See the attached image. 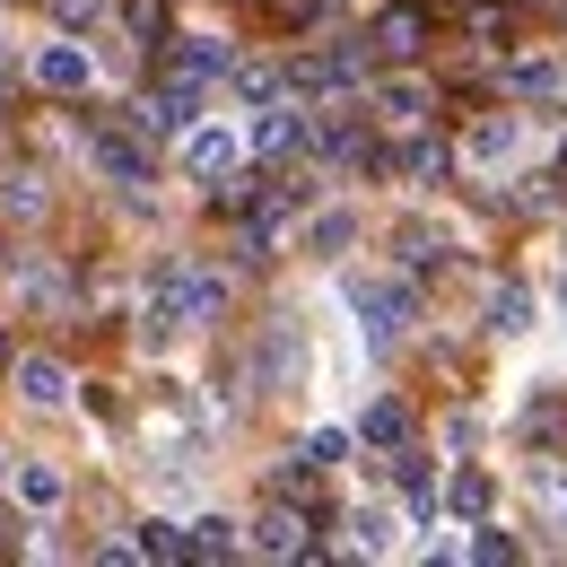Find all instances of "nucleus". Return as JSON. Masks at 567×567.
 <instances>
[{
	"instance_id": "obj_1",
	"label": "nucleus",
	"mask_w": 567,
	"mask_h": 567,
	"mask_svg": "<svg viewBox=\"0 0 567 567\" xmlns=\"http://www.w3.org/2000/svg\"><path fill=\"white\" fill-rule=\"evenodd\" d=\"M341 306L358 315V332L384 350V341H402L411 323H420V297H411V280H375V271H350L341 280Z\"/></svg>"
},
{
	"instance_id": "obj_2",
	"label": "nucleus",
	"mask_w": 567,
	"mask_h": 567,
	"mask_svg": "<svg viewBox=\"0 0 567 567\" xmlns=\"http://www.w3.org/2000/svg\"><path fill=\"white\" fill-rule=\"evenodd\" d=\"M236 157H245V132H227V123H193L184 132V175H202V184L236 175Z\"/></svg>"
},
{
	"instance_id": "obj_3",
	"label": "nucleus",
	"mask_w": 567,
	"mask_h": 567,
	"mask_svg": "<svg viewBox=\"0 0 567 567\" xmlns=\"http://www.w3.org/2000/svg\"><path fill=\"white\" fill-rule=\"evenodd\" d=\"M35 87H53V96H87L96 87V62H87V44H35Z\"/></svg>"
},
{
	"instance_id": "obj_4",
	"label": "nucleus",
	"mask_w": 567,
	"mask_h": 567,
	"mask_svg": "<svg viewBox=\"0 0 567 567\" xmlns=\"http://www.w3.org/2000/svg\"><path fill=\"white\" fill-rule=\"evenodd\" d=\"M350 550H358V559H393V550H402V506L358 497V506H350Z\"/></svg>"
},
{
	"instance_id": "obj_5",
	"label": "nucleus",
	"mask_w": 567,
	"mask_h": 567,
	"mask_svg": "<svg viewBox=\"0 0 567 567\" xmlns=\"http://www.w3.org/2000/svg\"><path fill=\"white\" fill-rule=\"evenodd\" d=\"M245 148H254V157H288V148H306V114H297V105H280V96H271V105H254Z\"/></svg>"
},
{
	"instance_id": "obj_6",
	"label": "nucleus",
	"mask_w": 567,
	"mask_h": 567,
	"mask_svg": "<svg viewBox=\"0 0 567 567\" xmlns=\"http://www.w3.org/2000/svg\"><path fill=\"white\" fill-rule=\"evenodd\" d=\"M463 157L481 166V175H497V166H515L524 157V114H489L472 141H463Z\"/></svg>"
},
{
	"instance_id": "obj_7",
	"label": "nucleus",
	"mask_w": 567,
	"mask_h": 567,
	"mask_svg": "<svg viewBox=\"0 0 567 567\" xmlns=\"http://www.w3.org/2000/svg\"><path fill=\"white\" fill-rule=\"evenodd\" d=\"M9 375H18V402H27V411H62V402H71V375H62L53 358H9Z\"/></svg>"
},
{
	"instance_id": "obj_8",
	"label": "nucleus",
	"mask_w": 567,
	"mask_h": 567,
	"mask_svg": "<svg viewBox=\"0 0 567 567\" xmlns=\"http://www.w3.org/2000/svg\"><path fill=\"white\" fill-rule=\"evenodd\" d=\"M87 157H96V175H114V184H148V148L132 141V132H96Z\"/></svg>"
},
{
	"instance_id": "obj_9",
	"label": "nucleus",
	"mask_w": 567,
	"mask_h": 567,
	"mask_svg": "<svg viewBox=\"0 0 567 567\" xmlns=\"http://www.w3.org/2000/svg\"><path fill=\"white\" fill-rule=\"evenodd\" d=\"M175 71L210 87V79H236V53H227V35H184L175 44Z\"/></svg>"
},
{
	"instance_id": "obj_10",
	"label": "nucleus",
	"mask_w": 567,
	"mask_h": 567,
	"mask_svg": "<svg viewBox=\"0 0 567 567\" xmlns=\"http://www.w3.org/2000/svg\"><path fill=\"white\" fill-rule=\"evenodd\" d=\"M262 559H306V524L288 515V506H271V515H254V533H245Z\"/></svg>"
},
{
	"instance_id": "obj_11",
	"label": "nucleus",
	"mask_w": 567,
	"mask_h": 567,
	"mask_svg": "<svg viewBox=\"0 0 567 567\" xmlns=\"http://www.w3.org/2000/svg\"><path fill=\"white\" fill-rule=\"evenodd\" d=\"M489 497H497V481L481 472V463H463V472L445 481V515H454V524H481V515H489Z\"/></svg>"
},
{
	"instance_id": "obj_12",
	"label": "nucleus",
	"mask_w": 567,
	"mask_h": 567,
	"mask_svg": "<svg viewBox=\"0 0 567 567\" xmlns=\"http://www.w3.org/2000/svg\"><path fill=\"white\" fill-rule=\"evenodd\" d=\"M506 79H515V96H533V105H559L567 96V62H550V53H524Z\"/></svg>"
},
{
	"instance_id": "obj_13",
	"label": "nucleus",
	"mask_w": 567,
	"mask_h": 567,
	"mask_svg": "<svg viewBox=\"0 0 567 567\" xmlns=\"http://www.w3.org/2000/svg\"><path fill=\"white\" fill-rule=\"evenodd\" d=\"M375 114L411 132V123H427V87H420V79H384V87H375Z\"/></svg>"
},
{
	"instance_id": "obj_14",
	"label": "nucleus",
	"mask_w": 567,
	"mask_h": 567,
	"mask_svg": "<svg viewBox=\"0 0 567 567\" xmlns=\"http://www.w3.org/2000/svg\"><path fill=\"white\" fill-rule=\"evenodd\" d=\"M533 315H542V306H533V288H489V332L515 341V332H533Z\"/></svg>"
},
{
	"instance_id": "obj_15",
	"label": "nucleus",
	"mask_w": 567,
	"mask_h": 567,
	"mask_svg": "<svg viewBox=\"0 0 567 567\" xmlns=\"http://www.w3.org/2000/svg\"><path fill=\"white\" fill-rule=\"evenodd\" d=\"M358 436H367V445H402V436H411V411H402V402H367V411H358Z\"/></svg>"
},
{
	"instance_id": "obj_16",
	"label": "nucleus",
	"mask_w": 567,
	"mask_h": 567,
	"mask_svg": "<svg viewBox=\"0 0 567 567\" xmlns=\"http://www.w3.org/2000/svg\"><path fill=\"white\" fill-rule=\"evenodd\" d=\"M141 559H193V524H141Z\"/></svg>"
},
{
	"instance_id": "obj_17",
	"label": "nucleus",
	"mask_w": 567,
	"mask_h": 567,
	"mask_svg": "<svg viewBox=\"0 0 567 567\" xmlns=\"http://www.w3.org/2000/svg\"><path fill=\"white\" fill-rule=\"evenodd\" d=\"M18 497L27 506H62V472L53 463H18Z\"/></svg>"
},
{
	"instance_id": "obj_18",
	"label": "nucleus",
	"mask_w": 567,
	"mask_h": 567,
	"mask_svg": "<svg viewBox=\"0 0 567 567\" xmlns=\"http://www.w3.org/2000/svg\"><path fill=\"white\" fill-rule=\"evenodd\" d=\"M350 236H358V218H350V210H323L315 227H306V245H315V254H341Z\"/></svg>"
},
{
	"instance_id": "obj_19",
	"label": "nucleus",
	"mask_w": 567,
	"mask_h": 567,
	"mask_svg": "<svg viewBox=\"0 0 567 567\" xmlns=\"http://www.w3.org/2000/svg\"><path fill=\"white\" fill-rule=\"evenodd\" d=\"M227 550H236V524H227V515H202V524H193V559H227Z\"/></svg>"
},
{
	"instance_id": "obj_20",
	"label": "nucleus",
	"mask_w": 567,
	"mask_h": 567,
	"mask_svg": "<svg viewBox=\"0 0 567 567\" xmlns=\"http://www.w3.org/2000/svg\"><path fill=\"white\" fill-rule=\"evenodd\" d=\"M236 96H245V105H271V96H280V79L262 71V62H236Z\"/></svg>"
},
{
	"instance_id": "obj_21",
	"label": "nucleus",
	"mask_w": 567,
	"mask_h": 567,
	"mask_svg": "<svg viewBox=\"0 0 567 567\" xmlns=\"http://www.w3.org/2000/svg\"><path fill=\"white\" fill-rule=\"evenodd\" d=\"M341 454H350V427H315V436H306V463H315V472L341 463Z\"/></svg>"
},
{
	"instance_id": "obj_22",
	"label": "nucleus",
	"mask_w": 567,
	"mask_h": 567,
	"mask_svg": "<svg viewBox=\"0 0 567 567\" xmlns=\"http://www.w3.org/2000/svg\"><path fill=\"white\" fill-rule=\"evenodd\" d=\"M472 559H497V567L515 559V542H506V533H497L489 515H481V524H472Z\"/></svg>"
},
{
	"instance_id": "obj_23",
	"label": "nucleus",
	"mask_w": 567,
	"mask_h": 567,
	"mask_svg": "<svg viewBox=\"0 0 567 567\" xmlns=\"http://www.w3.org/2000/svg\"><path fill=\"white\" fill-rule=\"evenodd\" d=\"M123 18H132V35H157L166 27V0H123Z\"/></svg>"
},
{
	"instance_id": "obj_24",
	"label": "nucleus",
	"mask_w": 567,
	"mask_h": 567,
	"mask_svg": "<svg viewBox=\"0 0 567 567\" xmlns=\"http://www.w3.org/2000/svg\"><path fill=\"white\" fill-rule=\"evenodd\" d=\"M411 35H420V18H411V9H393V18H384V53H411Z\"/></svg>"
},
{
	"instance_id": "obj_25",
	"label": "nucleus",
	"mask_w": 567,
	"mask_h": 567,
	"mask_svg": "<svg viewBox=\"0 0 567 567\" xmlns=\"http://www.w3.org/2000/svg\"><path fill=\"white\" fill-rule=\"evenodd\" d=\"M0 202H9V210H18V218H35V210H44V193H35L27 175H9V193H0Z\"/></svg>"
},
{
	"instance_id": "obj_26",
	"label": "nucleus",
	"mask_w": 567,
	"mask_h": 567,
	"mask_svg": "<svg viewBox=\"0 0 567 567\" xmlns=\"http://www.w3.org/2000/svg\"><path fill=\"white\" fill-rule=\"evenodd\" d=\"M62 9V27H87V18H105V0H53Z\"/></svg>"
},
{
	"instance_id": "obj_27",
	"label": "nucleus",
	"mask_w": 567,
	"mask_h": 567,
	"mask_svg": "<svg viewBox=\"0 0 567 567\" xmlns=\"http://www.w3.org/2000/svg\"><path fill=\"white\" fill-rule=\"evenodd\" d=\"M0 550H9V515H0Z\"/></svg>"
},
{
	"instance_id": "obj_28",
	"label": "nucleus",
	"mask_w": 567,
	"mask_h": 567,
	"mask_svg": "<svg viewBox=\"0 0 567 567\" xmlns=\"http://www.w3.org/2000/svg\"><path fill=\"white\" fill-rule=\"evenodd\" d=\"M0 367H9V332H0Z\"/></svg>"
},
{
	"instance_id": "obj_29",
	"label": "nucleus",
	"mask_w": 567,
	"mask_h": 567,
	"mask_svg": "<svg viewBox=\"0 0 567 567\" xmlns=\"http://www.w3.org/2000/svg\"><path fill=\"white\" fill-rule=\"evenodd\" d=\"M0 481H9V454H0Z\"/></svg>"
},
{
	"instance_id": "obj_30",
	"label": "nucleus",
	"mask_w": 567,
	"mask_h": 567,
	"mask_svg": "<svg viewBox=\"0 0 567 567\" xmlns=\"http://www.w3.org/2000/svg\"><path fill=\"white\" fill-rule=\"evenodd\" d=\"M0 79H9V53H0Z\"/></svg>"
}]
</instances>
